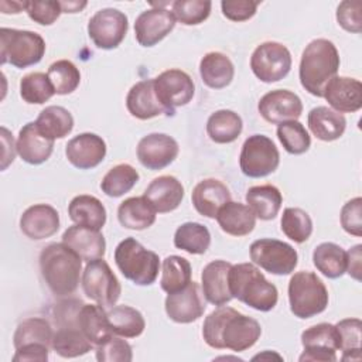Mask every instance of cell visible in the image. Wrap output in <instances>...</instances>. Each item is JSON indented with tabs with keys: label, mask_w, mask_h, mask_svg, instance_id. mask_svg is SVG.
I'll return each instance as SVG.
<instances>
[{
	"label": "cell",
	"mask_w": 362,
	"mask_h": 362,
	"mask_svg": "<svg viewBox=\"0 0 362 362\" xmlns=\"http://www.w3.org/2000/svg\"><path fill=\"white\" fill-rule=\"evenodd\" d=\"M260 324L232 307L219 305L204 321L202 337L215 349L242 352L252 348L260 338Z\"/></svg>",
	"instance_id": "6da1fadb"
},
{
	"label": "cell",
	"mask_w": 362,
	"mask_h": 362,
	"mask_svg": "<svg viewBox=\"0 0 362 362\" xmlns=\"http://www.w3.org/2000/svg\"><path fill=\"white\" fill-rule=\"evenodd\" d=\"M339 54L332 41L313 40L303 51L298 76L301 86L311 95L322 98L325 85L338 74Z\"/></svg>",
	"instance_id": "7a4b0ae2"
},
{
	"label": "cell",
	"mask_w": 362,
	"mask_h": 362,
	"mask_svg": "<svg viewBox=\"0 0 362 362\" xmlns=\"http://www.w3.org/2000/svg\"><path fill=\"white\" fill-rule=\"evenodd\" d=\"M40 269L49 290L65 297L78 288L82 259L65 243H49L40 253Z\"/></svg>",
	"instance_id": "3957f363"
},
{
	"label": "cell",
	"mask_w": 362,
	"mask_h": 362,
	"mask_svg": "<svg viewBox=\"0 0 362 362\" xmlns=\"http://www.w3.org/2000/svg\"><path fill=\"white\" fill-rule=\"evenodd\" d=\"M228 281L232 298H238L257 311H270L277 304V287L253 263L232 264Z\"/></svg>",
	"instance_id": "277c9868"
},
{
	"label": "cell",
	"mask_w": 362,
	"mask_h": 362,
	"mask_svg": "<svg viewBox=\"0 0 362 362\" xmlns=\"http://www.w3.org/2000/svg\"><path fill=\"white\" fill-rule=\"evenodd\" d=\"M115 262L120 273L137 286H150L158 276V255L147 250L134 238H126L116 246Z\"/></svg>",
	"instance_id": "5b68a950"
},
{
	"label": "cell",
	"mask_w": 362,
	"mask_h": 362,
	"mask_svg": "<svg viewBox=\"0 0 362 362\" xmlns=\"http://www.w3.org/2000/svg\"><path fill=\"white\" fill-rule=\"evenodd\" d=\"M328 290L322 280L313 272H297L288 281V303L291 313L301 320L311 318L325 311Z\"/></svg>",
	"instance_id": "8992f818"
},
{
	"label": "cell",
	"mask_w": 362,
	"mask_h": 362,
	"mask_svg": "<svg viewBox=\"0 0 362 362\" xmlns=\"http://www.w3.org/2000/svg\"><path fill=\"white\" fill-rule=\"evenodd\" d=\"M45 54L44 38L27 30L0 28L1 65L10 64L16 68H27L38 64Z\"/></svg>",
	"instance_id": "52a82bcc"
},
{
	"label": "cell",
	"mask_w": 362,
	"mask_h": 362,
	"mask_svg": "<svg viewBox=\"0 0 362 362\" xmlns=\"http://www.w3.org/2000/svg\"><path fill=\"white\" fill-rule=\"evenodd\" d=\"M82 288L88 298L105 308L113 307L122 293L116 274L102 257L90 260L85 266L82 273Z\"/></svg>",
	"instance_id": "ba28073f"
},
{
	"label": "cell",
	"mask_w": 362,
	"mask_h": 362,
	"mask_svg": "<svg viewBox=\"0 0 362 362\" xmlns=\"http://www.w3.org/2000/svg\"><path fill=\"white\" fill-rule=\"evenodd\" d=\"M280 163V154L272 139L264 134L249 136L240 151L239 165L250 178H262L274 173Z\"/></svg>",
	"instance_id": "9c48e42d"
},
{
	"label": "cell",
	"mask_w": 362,
	"mask_h": 362,
	"mask_svg": "<svg viewBox=\"0 0 362 362\" xmlns=\"http://www.w3.org/2000/svg\"><path fill=\"white\" fill-rule=\"evenodd\" d=\"M249 253L253 264H257L263 270L276 276L290 274L298 263L296 249L277 239H257L250 245Z\"/></svg>",
	"instance_id": "30bf717a"
},
{
	"label": "cell",
	"mask_w": 362,
	"mask_h": 362,
	"mask_svg": "<svg viewBox=\"0 0 362 362\" xmlns=\"http://www.w3.org/2000/svg\"><path fill=\"white\" fill-rule=\"evenodd\" d=\"M250 68L257 79L272 83L283 79L291 69V54L287 47L276 41L257 45L250 57Z\"/></svg>",
	"instance_id": "8fae6325"
},
{
	"label": "cell",
	"mask_w": 362,
	"mask_h": 362,
	"mask_svg": "<svg viewBox=\"0 0 362 362\" xmlns=\"http://www.w3.org/2000/svg\"><path fill=\"white\" fill-rule=\"evenodd\" d=\"M129 21L124 13L116 8L96 11L88 23V34L93 44L102 49H113L124 40Z\"/></svg>",
	"instance_id": "7c38bea8"
},
{
	"label": "cell",
	"mask_w": 362,
	"mask_h": 362,
	"mask_svg": "<svg viewBox=\"0 0 362 362\" xmlns=\"http://www.w3.org/2000/svg\"><path fill=\"white\" fill-rule=\"evenodd\" d=\"M154 90L167 115H171L175 107L185 106L191 102L195 93V85L187 72L173 68L154 78Z\"/></svg>",
	"instance_id": "4fadbf2b"
},
{
	"label": "cell",
	"mask_w": 362,
	"mask_h": 362,
	"mask_svg": "<svg viewBox=\"0 0 362 362\" xmlns=\"http://www.w3.org/2000/svg\"><path fill=\"white\" fill-rule=\"evenodd\" d=\"M303 354L300 361H337V351L339 349V337L337 327L329 322H320L303 331L301 334Z\"/></svg>",
	"instance_id": "5bb4252c"
},
{
	"label": "cell",
	"mask_w": 362,
	"mask_h": 362,
	"mask_svg": "<svg viewBox=\"0 0 362 362\" xmlns=\"http://www.w3.org/2000/svg\"><path fill=\"white\" fill-rule=\"evenodd\" d=\"M178 150V143L171 136L150 133L139 141L137 158L147 170H163L177 158Z\"/></svg>",
	"instance_id": "9a60e30c"
},
{
	"label": "cell",
	"mask_w": 362,
	"mask_h": 362,
	"mask_svg": "<svg viewBox=\"0 0 362 362\" xmlns=\"http://www.w3.org/2000/svg\"><path fill=\"white\" fill-rule=\"evenodd\" d=\"M257 109L266 122L280 124L297 120L303 113V102L291 90L274 89L260 98Z\"/></svg>",
	"instance_id": "2e32d148"
},
{
	"label": "cell",
	"mask_w": 362,
	"mask_h": 362,
	"mask_svg": "<svg viewBox=\"0 0 362 362\" xmlns=\"http://www.w3.org/2000/svg\"><path fill=\"white\" fill-rule=\"evenodd\" d=\"M164 305L170 320L178 324L197 321L205 311V301L197 281H189L184 288L170 293Z\"/></svg>",
	"instance_id": "e0dca14e"
},
{
	"label": "cell",
	"mask_w": 362,
	"mask_h": 362,
	"mask_svg": "<svg viewBox=\"0 0 362 362\" xmlns=\"http://www.w3.org/2000/svg\"><path fill=\"white\" fill-rule=\"evenodd\" d=\"M175 27V17L173 11L154 7L139 14L134 23L136 40L141 47H153L167 37Z\"/></svg>",
	"instance_id": "ac0fdd59"
},
{
	"label": "cell",
	"mask_w": 362,
	"mask_h": 362,
	"mask_svg": "<svg viewBox=\"0 0 362 362\" xmlns=\"http://www.w3.org/2000/svg\"><path fill=\"white\" fill-rule=\"evenodd\" d=\"M65 156L79 170L95 168L106 156V143L95 133H81L68 141Z\"/></svg>",
	"instance_id": "d6986e66"
},
{
	"label": "cell",
	"mask_w": 362,
	"mask_h": 362,
	"mask_svg": "<svg viewBox=\"0 0 362 362\" xmlns=\"http://www.w3.org/2000/svg\"><path fill=\"white\" fill-rule=\"evenodd\" d=\"M322 98L338 113H354L362 107V83L349 76H334L324 88Z\"/></svg>",
	"instance_id": "ffe728a7"
},
{
	"label": "cell",
	"mask_w": 362,
	"mask_h": 362,
	"mask_svg": "<svg viewBox=\"0 0 362 362\" xmlns=\"http://www.w3.org/2000/svg\"><path fill=\"white\" fill-rule=\"evenodd\" d=\"M20 229L33 240L47 239L59 229V215L57 209L48 204L31 205L20 218Z\"/></svg>",
	"instance_id": "44dd1931"
},
{
	"label": "cell",
	"mask_w": 362,
	"mask_h": 362,
	"mask_svg": "<svg viewBox=\"0 0 362 362\" xmlns=\"http://www.w3.org/2000/svg\"><path fill=\"white\" fill-rule=\"evenodd\" d=\"M62 243L85 262L100 259L106 252V240L103 235L96 229L81 225L69 226L62 233Z\"/></svg>",
	"instance_id": "7402d4cb"
},
{
	"label": "cell",
	"mask_w": 362,
	"mask_h": 362,
	"mask_svg": "<svg viewBox=\"0 0 362 362\" xmlns=\"http://www.w3.org/2000/svg\"><path fill=\"white\" fill-rule=\"evenodd\" d=\"M17 153L23 161L38 165L49 158L54 150V140L44 136L35 122H30L20 129L17 137Z\"/></svg>",
	"instance_id": "603a6c76"
},
{
	"label": "cell",
	"mask_w": 362,
	"mask_h": 362,
	"mask_svg": "<svg viewBox=\"0 0 362 362\" xmlns=\"http://www.w3.org/2000/svg\"><path fill=\"white\" fill-rule=\"evenodd\" d=\"M191 199L198 214L206 218H216L219 209L230 201V191L222 181L206 178L195 185Z\"/></svg>",
	"instance_id": "cb8c5ba5"
},
{
	"label": "cell",
	"mask_w": 362,
	"mask_h": 362,
	"mask_svg": "<svg viewBox=\"0 0 362 362\" xmlns=\"http://www.w3.org/2000/svg\"><path fill=\"white\" fill-rule=\"evenodd\" d=\"M232 264L226 260H214L208 263L201 274L202 294L214 305H225L232 300L229 291V270Z\"/></svg>",
	"instance_id": "d4e9b609"
},
{
	"label": "cell",
	"mask_w": 362,
	"mask_h": 362,
	"mask_svg": "<svg viewBox=\"0 0 362 362\" xmlns=\"http://www.w3.org/2000/svg\"><path fill=\"white\" fill-rule=\"evenodd\" d=\"M126 107L133 117L140 120L153 119L163 113L167 115V110L157 99L154 79H144L134 83L126 96Z\"/></svg>",
	"instance_id": "484cf974"
},
{
	"label": "cell",
	"mask_w": 362,
	"mask_h": 362,
	"mask_svg": "<svg viewBox=\"0 0 362 362\" xmlns=\"http://www.w3.org/2000/svg\"><path fill=\"white\" fill-rule=\"evenodd\" d=\"M144 197L154 206L156 212L165 214L180 206L184 198V187L173 175H160L148 184Z\"/></svg>",
	"instance_id": "4316f807"
},
{
	"label": "cell",
	"mask_w": 362,
	"mask_h": 362,
	"mask_svg": "<svg viewBox=\"0 0 362 362\" xmlns=\"http://www.w3.org/2000/svg\"><path fill=\"white\" fill-rule=\"evenodd\" d=\"M216 221L225 233L245 236L255 229L256 215L249 205L229 201L219 209Z\"/></svg>",
	"instance_id": "83f0119b"
},
{
	"label": "cell",
	"mask_w": 362,
	"mask_h": 362,
	"mask_svg": "<svg viewBox=\"0 0 362 362\" xmlns=\"http://www.w3.org/2000/svg\"><path fill=\"white\" fill-rule=\"evenodd\" d=\"M307 122L311 133L322 141H334L339 139L346 127L344 115L327 106H317L311 109Z\"/></svg>",
	"instance_id": "f1b7e54d"
},
{
	"label": "cell",
	"mask_w": 362,
	"mask_h": 362,
	"mask_svg": "<svg viewBox=\"0 0 362 362\" xmlns=\"http://www.w3.org/2000/svg\"><path fill=\"white\" fill-rule=\"evenodd\" d=\"M117 219L123 228L143 230L156 222V209L144 195L130 197L119 205Z\"/></svg>",
	"instance_id": "f546056e"
},
{
	"label": "cell",
	"mask_w": 362,
	"mask_h": 362,
	"mask_svg": "<svg viewBox=\"0 0 362 362\" xmlns=\"http://www.w3.org/2000/svg\"><path fill=\"white\" fill-rule=\"evenodd\" d=\"M68 215L76 225L100 230L106 223V209L93 195H78L68 206Z\"/></svg>",
	"instance_id": "4dcf8cb0"
},
{
	"label": "cell",
	"mask_w": 362,
	"mask_h": 362,
	"mask_svg": "<svg viewBox=\"0 0 362 362\" xmlns=\"http://www.w3.org/2000/svg\"><path fill=\"white\" fill-rule=\"evenodd\" d=\"M199 74L206 86L212 89H222L232 82L235 68L225 54L212 51L202 57L199 62Z\"/></svg>",
	"instance_id": "1f68e13d"
},
{
	"label": "cell",
	"mask_w": 362,
	"mask_h": 362,
	"mask_svg": "<svg viewBox=\"0 0 362 362\" xmlns=\"http://www.w3.org/2000/svg\"><path fill=\"white\" fill-rule=\"evenodd\" d=\"M78 327L93 345H99L115 335L110 329L105 307L99 304H83L81 307Z\"/></svg>",
	"instance_id": "d6a6232c"
},
{
	"label": "cell",
	"mask_w": 362,
	"mask_h": 362,
	"mask_svg": "<svg viewBox=\"0 0 362 362\" xmlns=\"http://www.w3.org/2000/svg\"><path fill=\"white\" fill-rule=\"evenodd\" d=\"M246 202L262 221L274 219L281 208L283 197L277 187L264 184L250 187L246 192Z\"/></svg>",
	"instance_id": "836d02e7"
},
{
	"label": "cell",
	"mask_w": 362,
	"mask_h": 362,
	"mask_svg": "<svg viewBox=\"0 0 362 362\" xmlns=\"http://www.w3.org/2000/svg\"><path fill=\"white\" fill-rule=\"evenodd\" d=\"M243 129L242 119L238 113L228 109L214 112L206 122V133L209 139L219 144L235 141Z\"/></svg>",
	"instance_id": "e575fe53"
},
{
	"label": "cell",
	"mask_w": 362,
	"mask_h": 362,
	"mask_svg": "<svg viewBox=\"0 0 362 362\" xmlns=\"http://www.w3.org/2000/svg\"><path fill=\"white\" fill-rule=\"evenodd\" d=\"M107 314L110 329L115 335L124 338H136L141 335L146 328V321L141 313L129 305H115Z\"/></svg>",
	"instance_id": "d590c367"
},
{
	"label": "cell",
	"mask_w": 362,
	"mask_h": 362,
	"mask_svg": "<svg viewBox=\"0 0 362 362\" xmlns=\"http://www.w3.org/2000/svg\"><path fill=\"white\" fill-rule=\"evenodd\" d=\"M313 262L328 279H338L346 272V252L332 242L320 243L313 252Z\"/></svg>",
	"instance_id": "8d00e7d4"
},
{
	"label": "cell",
	"mask_w": 362,
	"mask_h": 362,
	"mask_svg": "<svg viewBox=\"0 0 362 362\" xmlns=\"http://www.w3.org/2000/svg\"><path fill=\"white\" fill-rule=\"evenodd\" d=\"M35 124L48 139H64L74 129V117L65 107L52 105L40 112Z\"/></svg>",
	"instance_id": "74e56055"
},
{
	"label": "cell",
	"mask_w": 362,
	"mask_h": 362,
	"mask_svg": "<svg viewBox=\"0 0 362 362\" xmlns=\"http://www.w3.org/2000/svg\"><path fill=\"white\" fill-rule=\"evenodd\" d=\"M92 342L79 327H61L54 332L51 346L62 358H76L92 349Z\"/></svg>",
	"instance_id": "f35d334b"
},
{
	"label": "cell",
	"mask_w": 362,
	"mask_h": 362,
	"mask_svg": "<svg viewBox=\"0 0 362 362\" xmlns=\"http://www.w3.org/2000/svg\"><path fill=\"white\" fill-rule=\"evenodd\" d=\"M211 245V233L198 222H185L174 233V246L191 255H202Z\"/></svg>",
	"instance_id": "ab89813d"
},
{
	"label": "cell",
	"mask_w": 362,
	"mask_h": 362,
	"mask_svg": "<svg viewBox=\"0 0 362 362\" xmlns=\"http://www.w3.org/2000/svg\"><path fill=\"white\" fill-rule=\"evenodd\" d=\"M191 281V263L181 256L171 255L163 260L160 286L165 293H175Z\"/></svg>",
	"instance_id": "60d3db41"
},
{
	"label": "cell",
	"mask_w": 362,
	"mask_h": 362,
	"mask_svg": "<svg viewBox=\"0 0 362 362\" xmlns=\"http://www.w3.org/2000/svg\"><path fill=\"white\" fill-rule=\"evenodd\" d=\"M52 335V328L45 318L31 317L18 324L13 337V344L16 349L30 344H42L49 346Z\"/></svg>",
	"instance_id": "b9f144b4"
},
{
	"label": "cell",
	"mask_w": 362,
	"mask_h": 362,
	"mask_svg": "<svg viewBox=\"0 0 362 362\" xmlns=\"http://www.w3.org/2000/svg\"><path fill=\"white\" fill-rule=\"evenodd\" d=\"M139 181V173L130 164H117L112 167L100 182V189L112 198L122 197L129 192Z\"/></svg>",
	"instance_id": "7bdbcfd3"
},
{
	"label": "cell",
	"mask_w": 362,
	"mask_h": 362,
	"mask_svg": "<svg viewBox=\"0 0 362 362\" xmlns=\"http://www.w3.org/2000/svg\"><path fill=\"white\" fill-rule=\"evenodd\" d=\"M48 79L57 95L72 93L81 82V72L76 65L68 59H59L49 65Z\"/></svg>",
	"instance_id": "ee69618b"
},
{
	"label": "cell",
	"mask_w": 362,
	"mask_h": 362,
	"mask_svg": "<svg viewBox=\"0 0 362 362\" xmlns=\"http://www.w3.org/2000/svg\"><path fill=\"white\" fill-rule=\"evenodd\" d=\"M339 337V349L342 351V361L361 359V329L359 318H345L335 324Z\"/></svg>",
	"instance_id": "f6af8a7d"
},
{
	"label": "cell",
	"mask_w": 362,
	"mask_h": 362,
	"mask_svg": "<svg viewBox=\"0 0 362 362\" xmlns=\"http://www.w3.org/2000/svg\"><path fill=\"white\" fill-rule=\"evenodd\" d=\"M20 95L30 105L45 103L55 95V90L44 72H31L20 81Z\"/></svg>",
	"instance_id": "bcb514c9"
},
{
	"label": "cell",
	"mask_w": 362,
	"mask_h": 362,
	"mask_svg": "<svg viewBox=\"0 0 362 362\" xmlns=\"http://www.w3.org/2000/svg\"><path fill=\"white\" fill-rule=\"evenodd\" d=\"M277 137L284 150L294 156L305 153L311 146V137L298 120L280 123L277 127Z\"/></svg>",
	"instance_id": "7dc6e473"
},
{
	"label": "cell",
	"mask_w": 362,
	"mask_h": 362,
	"mask_svg": "<svg viewBox=\"0 0 362 362\" xmlns=\"http://www.w3.org/2000/svg\"><path fill=\"white\" fill-rule=\"evenodd\" d=\"M280 223L283 233L297 243L305 242L313 233V221L301 208H286Z\"/></svg>",
	"instance_id": "c3c4849f"
},
{
	"label": "cell",
	"mask_w": 362,
	"mask_h": 362,
	"mask_svg": "<svg viewBox=\"0 0 362 362\" xmlns=\"http://www.w3.org/2000/svg\"><path fill=\"white\" fill-rule=\"evenodd\" d=\"M211 7L209 0H177L171 4L175 20L185 25H197L205 21L211 14Z\"/></svg>",
	"instance_id": "681fc988"
},
{
	"label": "cell",
	"mask_w": 362,
	"mask_h": 362,
	"mask_svg": "<svg viewBox=\"0 0 362 362\" xmlns=\"http://www.w3.org/2000/svg\"><path fill=\"white\" fill-rule=\"evenodd\" d=\"M96 359L99 362H130L133 359L132 346L127 341L112 335L96 345Z\"/></svg>",
	"instance_id": "f907efd6"
},
{
	"label": "cell",
	"mask_w": 362,
	"mask_h": 362,
	"mask_svg": "<svg viewBox=\"0 0 362 362\" xmlns=\"http://www.w3.org/2000/svg\"><path fill=\"white\" fill-rule=\"evenodd\" d=\"M25 11L28 17L41 24V25H51L62 13V7L59 1H25Z\"/></svg>",
	"instance_id": "816d5d0a"
},
{
	"label": "cell",
	"mask_w": 362,
	"mask_h": 362,
	"mask_svg": "<svg viewBox=\"0 0 362 362\" xmlns=\"http://www.w3.org/2000/svg\"><path fill=\"white\" fill-rule=\"evenodd\" d=\"M362 3L361 1H342L337 8V21L348 33H361L362 30Z\"/></svg>",
	"instance_id": "f5cc1de1"
},
{
	"label": "cell",
	"mask_w": 362,
	"mask_h": 362,
	"mask_svg": "<svg viewBox=\"0 0 362 362\" xmlns=\"http://www.w3.org/2000/svg\"><path fill=\"white\" fill-rule=\"evenodd\" d=\"M341 225L344 230L354 236H362V198L348 201L341 209Z\"/></svg>",
	"instance_id": "db71d44e"
},
{
	"label": "cell",
	"mask_w": 362,
	"mask_h": 362,
	"mask_svg": "<svg viewBox=\"0 0 362 362\" xmlns=\"http://www.w3.org/2000/svg\"><path fill=\"white\" fill-rule=\"evenodd\" d=\"M259 1L253 0H223L221 1L222 14L230 21H246L256 14Z\"/></svg>",
	"instance_id": "11a10c76"
},
{
	"label": "cell",
	"mask_w": 362,
	"mask_h": 362,
	"mask_svg": "<svg viewBox=\"0 0 362 362\" xmlns=\"http://www.w3.org/2000/svg\"><path fill=\"white\" fill-rule=\"evenodd\" d=\"M48 346L42 344H30L16 349L14 362H45L48 359Z\"/></svg>",
	"instance_id": "9f6ffc18"
},
{
	"label": "cell",
	"mask_w": 362,
	"mask_h": 362,
	"mask_svg": "<svg viewBox=\"0 0 362 362\" xmlns=\"http://www.w3.org/2000/svg\"><path fill=\"white\" fill-rule=\"evenodd\" d=\"M1 141H3V163H1V170H6L10 163L14 161L17 146H14V139L13 134L6 127H1Z\"/></svg>",
	"instance_id": "6f0895ef"
},
{
	"label": "cell",
	"mask_w": 362,
	"mask_h": 362,
	"mask_svg": "<svg viewBox=\"0 0 362 362\" xmlns=\"http://www.w3.org/2000/svg\"><path fill=\"white\" fill-rule=\"evenodd\" d=\"M362 245H355L349 252H346V272L355 280H361V255Z\"/></svg>",
	"instance_id": "680465c9"
},
{
	"label": "cell",
	"mask_w": 362,
	"mask_h": 362,
	"mask_svg": "<svg viewBox=\"0 0 362 362\" xmlns=\"http://www.w3.org/2000/svg\"><path fill=\"white\" fill-rule=\"evenodd\" d=\"M0 10L4 14H10V13L17 14L21 10H25V1H7V0H3V1H0Z\"/></svg>",
	"instance_id": "91938a15"
},
{
	"label": "cell",
	"mask_w": 362,
	"mask_h": 362,
	"mask_svg": "<svg viewBox=\"0 0 362 362\" xmlns=\"http://www.w3.org/2000/svg\"><path fill=\"white\" fill-rule=\"evenodd\" d=\"M62 7V13H78L81 11L85 6L86 1H59Z\"/></svg>",
	"instance_id": "94428289"
}]
</instances>
